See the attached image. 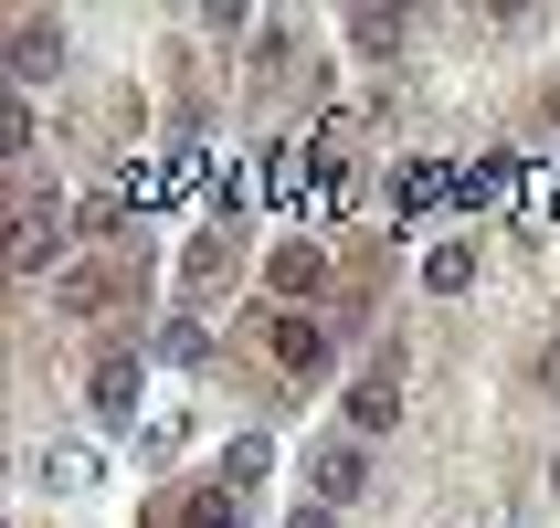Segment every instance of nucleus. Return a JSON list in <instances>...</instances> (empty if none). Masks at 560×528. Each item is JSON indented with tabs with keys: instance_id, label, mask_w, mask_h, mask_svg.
Segmentation results:
<instances>
[{
	"instance_id": "nucleus-18",
	"label": "nucleus",
	"mask_w": 560,
	"mask_h": 528,
	"mask_svg": "<svg viewBox=\"0 0 560 528\" xmlns=\"http://www.w3.org/2000/svg\"><path fill=\"white\" fill-rule=\"evenodd\" d=\"M539 391H560V339H550V349H539Z\"/></svg>"
},
{
	"instance_id": "nucleus-10",
	"label": "nucleus",
	"mask_w": 560,
	"mask_h": 528,
	"mask_svg": "<svg viewBox=\"0 0 560 528\" xmlns=\"http://www.w3.org/2000/svg\"><path fill=\"white\" fill-rule=\"evenodd\" d=\"M265 476H276V444L265 434H244L233 455H222V486H265Z\"/></svg>"
},
{
	"instance_id": "nucleus-2",
	"label": "nucleus",
	"mask_w": 560,
	"mask_h": 528,
	"mask_svg": "<svg viewBox=\"0 0 560 528\" xmlns=\"http://www.w3.org/2000/svg\"><path fill=\"white\" fill-rule=\"evenodd\" d=\"M402 423V360H371L349 380V434H392Z\"/></svg>"
},
{
	"instance_id": "nucleus-5",
	"label": "nucleus",
	"mask_w": 560,
	"mask_h": 528,
	"mask_svg": "<svg viewBox=\"0 0 560 528\" xmlns=\"http://www.w3.org/2000/svg\"><path fill=\"white\" fill-rule=\"evenodd\" d=\"M276 371H296V380L328 371V328L317 317H276Z\"/></svg>"
},
{
	"instance_id": "nucleus-7",
	"label": "nucleus",
	"mask_w": 560,
	"mask_h": 528,
	"mask_svg": "<svg viewBox=\"0 0 560 528\" xmlns=\"http://www.w3.org/2000/svg\"><path fill=\"white\" fill-rule=\"evenodd\" d=\"M265 285H276V296H317V285H328V254H317V244H276Z\"/></svg>"
},
{
	"instance_id": "nucleus-15",
	"label": "nucleus",
	"mask_w": 560,
	"mask_h": 528,
	"mask_svg": "<svg viewBox=\"0 0 560 528\" xmlns=\"http://www.w3.org/2000/svg\"><path fill=\"white\" fill-rule=\"evenodd\" d=\"M180 528H244V518H233V497L212 486V497H190V507H180Z\"/></svg>"
},
{
	"instance_id": "nucleus-11",
	"label": "nucleus",
	"mask_w": 560,
	"mask_h": 528,
	"mask_svg": "<svg viewBox=\"0 0 560 528\" xmlns=\"http://www.w3.org/2000/svg\"><path fill=\"white\" fill-rule=\"evenodd\" d=\"M117 296H127V285L106 275V265H95V275H74V285H63V307H74V317H106V307H117Z\"/></svg>"
},
{
	"instance_id": "nucleus-13",
	"label": "nucleus",
	"mask_w": 560,
	"mask_h": 528,
	"mask_svg": "<svg viewBox=\"0 0 560 528\" xmlns=\"http://www.w3.org/2000/svg\"><path fill=\"white\" fill-rule=\"evenodd\" d=\"M212 275H222V222L190 233V254H180V285H212Z\"/></svg>"
},
{
	"instance_id": "nucleus-1",
	"label": "nucleus",
	"mask_w": 560,
	"mask_h": 528,
	"mask_svg": "<svg viewBox=\"0 0 560 528\" xmlns=\"http://www.w3.org/2000/svg\"><path fill=\"white\" fill-rule=\"evenodd\" d=\"M54 254H63V201H54V190H32L22 222H11V275H43Z\"/></svg>"
},
{
	"instance_id": "nucleus-16",
	"label": "nucleus",
	"mask_w": 560,
	"mask_h": 528,
	"mask_svg": "<svg viewBox=\"0 0 560 528\" xmlns=\"http://www.w3.org/2000/svg\"><path fill=\"white\" fill-rule=\"evenodd\" d=\"M32 476H43V486H85L95 466H85V455H32Z\"/></svg>"
},
{
	"instance_id": "nucleus-8",
	"label": "nucleus",
	"mask_w": 560,
	"mask_h": 528,
	"mask_svg": "<svg viewBox=\"0 0 560 528\" xmlns=\"http://www.w3.org/2000/svg\"><path fill=\"white\" fill-rule=\"evenodd\" d=\"M423 285H434V296H466L476 285V244H434L423 254Z\"/></svg>"
},
{
	"instance_id": "nucleus-17",
	"label": "nucleus",
	"mask_w": 560,
	"mask_h": 528,
	"mask_svg": "<svg viewBox=\"0 0 560 528\" xmlns=\"http://www.w3.org/2000/svg\"><path fill=\"white\" fill-rule=\"evenodd\" d=\"M285 528H339V507H317V497H307V507H296Z\"/></svg>"
},
{
	"instance_id": "nucleus-14",
	"label": "nucleus",
	"mask_w": 560,
	"mask_h": 528,
	"mask_svg": "<svg viewBox=\"0 0 560 528\" xmlns=\"http://www.w3.org/2000/svg\"><path fill=\"white\" fill-rule=\"evenodd\" d=\"M0 149L32 159V95H11V106H0Z\"/></svg>"
},
{
	"instance_id": "nucleus-9",
	"label": "nucleus",
	"mask_w": 560,
	"mask_h": 528,
	"mask_svg": "<svg viewBox=\"0 0 560 528\" xmlns=\"http://www.w3.org/2000/svg\"><path fill=\"white\" fill-rule=\"evenodd\" d=\"M159 360H170V371H201V360H212V328H201V317H170V328H159Z\"/></svg>"
},
{
	"instance_id": "nucleus-4",
	"label": "nucleus",
	"mask_w": 560,
	"mask_h": 528,
	"mask_svg": "<svg viewBox=\"0 0 560 528\" xmlns=\"http://www.w3.org/2000/svg\"><path fill=\"white\" fill-rule=\"evenodd\" d=\"M307 476H317V507H349L360 486H371V455H360V434H349V444H317Z\"/></svg>"
},
{
	"instance_id": "nucleus-12",
	"label": "nucleus",
	"mask_w": 560,
	"mask_h": 528,
	"mask_svg": "<svg viewBox=\"0 0 560 528\" xmlns=\"http://www.w3.org/2000/svg\"><path fill=\"white\" fill-rule=\"evenodd\" d=\"M349 43H360V54H392V43H402V11H349Z\"/></svg>"
},
{
	"instance_id": "nucleus-6",
	"label": "nucleus",
	"mask_w": 560,
	"mask_h": 528,
	"mask_svg": "<svg viewBox=\"0 0 560 528\" xmlns=\"http://www.w3.org/2000/svg\"><path fill=\"white\" fill-rule=\"evenodd\" d=\"M95 423H138V360H95Z\"/></svg>"
},
{
	"instance_id": "nucleus-3",
	"label": "nucleus",
	"mask_w": 560,
	"mask_h": 528,
	"mask_svg": "<svg viewBox=\"0 0 560 528\" xmlns=\"http://www.w3.org/2000/svg\"><path fill=\"white\" fill-rule=\"evenodd\" d=\"M63 63V22H43V11H22L11 22V95H32L43 74Z\"/></svg>"
},
{
	"instance_id": "nucleus-19",
	"label": "nucleus",
	"mask_w": 560,
	"mask_h": 528,
	"mask_svg": "<svg viewBox=\"0 0 560 528\" xmlns=\"http://www.w3.org/2000/svg\"><path fill=\"white\" fill-rule=\"evenodd\" d=\"M550 497H560V455H550Z\"/></svg>"
}]
</instances>
